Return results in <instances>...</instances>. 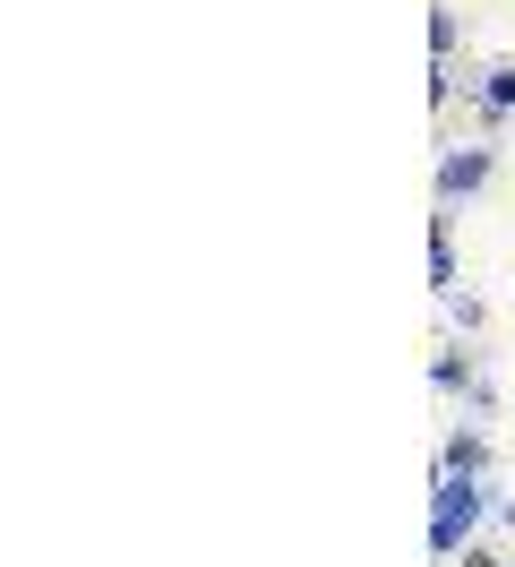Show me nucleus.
Listing matches in <instances>:
<instances>
[{"label":"nucleus","instance_id":"obj_2","mask_svg":"<svg viewBox=\"0 0 515 567\" xmlns=\"http://www.w3.org/2000/svg\"><path fill=\"white\" fill-rule=\"evenodd\" d=\"M481 181H490V146H464V155H446V164H439V207L473 198Z\"/></svg>","mask_w":515,"mask_h":567},{"label":"nucleus","instance_id":"obj_3","mask_svg":"<svg viewBox=\"0 0 515 567\" xmlns=\"http://www.w3.org/2000/svg\"><path fill=\"white\" fill-rule=\"evenodd\" d=\"M439 473H446V482H481V439H473V430H464V439H446Z\"/></svg>","mask_w":515,"mask_h":567},{"label":"nucleus","instance_id":"obj_1","mask_svg":"<svg viewBox=\"0 0 515 567\" xmlns=\"http://www.w3.org/2000/svg\"><path fill=\"white\" fill-rule=\"evenodd\" d=\"M473 525H481V482H446L439 473V507H430V550H439V567L473 542Z\"/></svg>","mask_w":515,"mask_h":567},{"label":"nucleus","instance_id":"obj_5","mask_svg":"<svg viewBox=\"0 0 515 567\" xmlns=\"http://www.w3.org/2000/svg\"><path fill=\"white\" fill-rule=\"evenodd\" d=\"M481 112H490V121L515 112V70H490V78H481Z\"/></svg>","mask_w":515,"mask_h":567},{"label":"nucleus","instance_id":"obj_4","mask_svg":"<svg viewBox=\"0 0 515 567\" xmlns=\"http://www.w3.org/2000/svg\"><path fill=\"white\" fill-rule=\"evenodd\" d=\"M430 284L455 301V241H446V215H439V233H430Z\"/></svg>","mask_w":515,"mask_h":567}]
</instances>
